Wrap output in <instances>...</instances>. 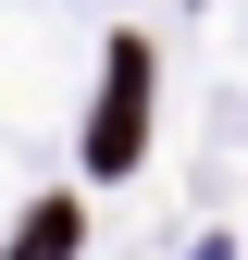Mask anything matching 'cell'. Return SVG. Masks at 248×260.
I'll use <instances>...</instances> for the list:
<instances>
[{"mask_svg": "<svg viewBox=\"0 0 248 260\" xmlns=\"http://www.w3.org/2000/svg\"><path fill=\"white\" fill-rule=\"evenodd\" d=\"M137 87H149V62H137V50H112V112H100V161H137Z\"/></svg>", "mask_w": 248, "mask_h": 260, "instance_id": "cell-1", "label": "cell"}]
</instances>
